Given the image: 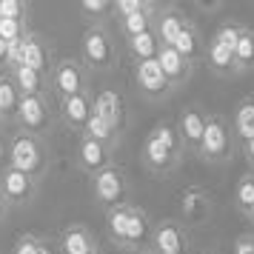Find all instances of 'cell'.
<instances>
[{
	"label": "cell",
	"instance_id": "obj_1",
	"mask_svg": "<svg viewBox=\"0 0 254 254\" xmlns=\"http://www.w3.org/2000/svg\"><path fill=\"white\" fill-rule=\"evenodd\" d=\"M186 151H183V143H180V134L174 123H157L151 128L146 140H143V149H140V163L143 169L157 177H166L180 169Z\"/></svg>",
	"mask_w": 254,
	"mask_h": 254
},
{
	"label": "cell",
	"instance_id": "obj_2",
	"mask_svg": "<svg viewBox=\"0 0 254 254\" xmlns=\"http://www.w3.org/2000/svg\"><path fill=\"white\" fill-rule=\"evenodd\" d=\"M6 166H12V169H17V172L35 177L37 183H40V177H43L46 169H49L46 143H43L40 137H32V134L17 131V134L9 140V163H6Z\"/></svg>",
	"mask_w": 254,
	"mask_h": 254
},
{
	"label": "cell",
	"instance_id": "obj_3",
	"mask_svg": "<svg viewBox=\"0 0 254 254\" xmlns=\"http://www.w3.org/2000/svg\"><path fill=\"white\" fill-rule=\"evenodd\" d=\"M80 60L89 71H112L117 66V46L115 37L106 26H89L80 37Z\"/></svg>",
	"mask_w": 254,
	"mask_h": 254
},
{
	"label": "cell",
	"instance_id": "obj_4",
	"mask_svg": "<svg viewBox=\"0 0 254 254\" xmlns=\"http://www.w3.org/2000/svg\"><path fill=\"white\" fill-rule=\"evenodd\" d=\"M234 131H231V123L220 115H208L206 117V131H203V140H200V149H197V157L200 160L211 163V166H220L226 163L234 154Z\"/></svg>",
	"mask_w": 254,
	"mask_h": 254
},
{
	"label": "cell",
	"instance_id": "obj_5",
	"mask_svg": "<svg viewBox=\"0 0 254 254\" xmlns=\"http://www.w3.org/2000/svg\"><path fill=\"white\" fill-rule=\"evenodd\" d=\"M49 89L58 100H66L71 94L89 92V69L77 58H63L58 60L49 71Z\"/></svg>",
	"mask_w": 254,
	"mask_h": 254
},
{
	"label": "cell",
	"instance_id": "obj_6",
	"mask_svg": "<svg viewBox=\"0 0 254 254\" xmlns=\"http://www.w3.org/2000/svg\"><path fill=\"white\" fill-rule=\"evenodd\" d=\"M92 194L94 203L103 206L106 211L128 203V177L120 166H109L100 174L92 177Z\"/></svg>",
	"mask_w": 254,
	"mask_h": 254
},
{
	"label": "cell",
	"instance_id": "obj_7",
	"mask_svg": "<svg viewBox=\"0 0 254 254\" xmlns=\"http://www.w3.org/2000/svg\"><path fill=\"white\" fill-rule=\"evenodd\" d=\"M0 194L6 200L9 211L12 208H29L37 197V180L12 169V166H6V169H0Z\"/></svg>",
	"mask_w": 254,
	"mask_h": 254
},
{
	"label": "cell",
	"instance_id": "obj_8",
	"mask_svg": "<svg viewBox=\"0 0 254 254\" xmlns=\"http://www.w3.org/2000/svg\"><path fill=\"white\" fill-rule=\"evenodd\" d=\"M14 123L20 126L23 134H32V137L43 140L52 131V126H55V115L49 112L46 97H20Z\"/></svg>",
	"mask_w": 254,
	"mask_h": 254
},
{
	"label": "cell",
	"instance_id": "obj_9",
	"mask_svg": "<svg viewBox=\"0 0 254 254\" xmlns=\"http://www.w3.org/2000/svg\"><path fill=\"white\" fill-rule=\"evenodd\" d=\"M149 249L154 254H191V234L183 220H160L154 223Z\"/></svg>",
	"mask_w": 254,
	"mask_h": 254
},
{
	"label": "cell",
	"instance_id": "obj_10",
	"mask_svg": "<svg viewBox=\"0 0 254 254\" xmlns=\"http://www.w3.org/2000/svg\"><path fill=\"white\" fill-rule=\"evenodd\" d=\"M131 77H134L137 92L143 94L146 100H163V97H169V94L174 92L172 83L166 80V74H163L157 60H140V63H134Z\"/></svg>",
	"mask_w": 254,
	"mask_h": 254
},
{
	"label": "cell",
	"instance_id": "obj_11",
	"mask_svg": "<svg viewBox=\"0 0 254 254\" xmlns=\"http://www.w3.org/2000/svg\"><path fill=\"white\" fill-rule=\"evenodd\" d=\"M112 154H115V149H109V146H103V143H97V140L83 137L80 134L77 151H74V163H77L80 172H86L89 177H94V174H100L103 169L115 166V163H112Z\"/></svg>",
	"mask_w": 254,
	"mask_h": 254
},
{
	"label": "cell",
	"instance_id": "obj_12",
	"mask_svg": "<svg viewBox=\"0 0 254 254\" xmlns=\"http://www.w3.org/2000/svg\"><path fill=\"white\" fill-rule=\"evenodd\" d=\"M206 112L200 109V106H186L180 117H177V134H180V143H183V151H191L197 154L200 149V140H203V131H206Z\"/></svg>",
	"mask_w": 254,
	"mask_h": 254
},
{
	"label": "cell",
	"instance_id": "obj_13",
	"mask_svg": "<svg viewBox=\"0 0 254 254\" xmlns=\"http://www.w3.org/2000/svg\"><path fill=\"white\" fill-rule=\"evenodd\" d=\"M92 115H94L92 92H80V94H71L66 100H60V120H63V126L77 131V134H83V128L92 120Z\"/></svg>",
	"mask_w": 254,
	"mask_h": 254
},
{
	"label": "cell",
	"instance_id": "obj_14",
	"mask_svg": "<svg viewBox=\"0 0 254 254\" xmlns=\"http://www.w3.org/2000/svg\"><path fill=\"white\" fill-rule=\"evenodd\" d=\"M94 115L100 117L117 137H123V128H126V103H123V94L120 92L106 89V92L94 94Z\"/></svg>",
	"mask_w": 254,
	"mask_h": 254
},
{
	"label": "cell",
	"instance_id": "obj_15",
	"mask_svg": "<svg viewBox=\"0 0 254 254\" xmlns=\"http://www.w3.org/2000/svg\"><path fill=\"white\" fill-rule=\"evenodd\" d=\"M151 234H154V223L140 206L128 208V226H126V240H123V252H149Z\"/></svg>",
	"mask_w": 254,
	"mask_h": 254
},
{
	"label": "cell",
	"instance_id": "obj_16",
	"mask_svg": "<svg viewBox=\"0 0 254 254\" xmlns=\"http://www.w3.org/2000/svg\"><path fill=\"white\" fill-rule=\"evenodd\" d=\"M177 206H180L183 223H200V220H206L208 214H211L214 200H211V194H208L206 189H200V186H189V189L180 191Z\"/></svg>",
	"mask_w": 254,
	"mask_h": 254
},
{
	"label": "cell",
	"instance_id": "obj_17",
	"mask_svg": "<svg viewBox=\"0 0 254 254\" xmlns=\"http://www.w3.org/2000/svg\"><path fill=\"white\" fill-rule=\"evenodd\" d=\"M186 23H189V17L177 6H160V12L154 17V35L160 40V46H174V40L180 37Z\"/></svg>",
	"mask_w": 254,
	"mask_h": 254
},
{
	"label": "cell",
	"instance_id": "obj_18",
	"mask_svg": "<svg viewBox=\"0 0 254 254\" xmlns=\"http://www.w3.org/2000/svg\"><path fill=\"white\" fill-rule=\"evenodd\" d=\"M154 60L160 63V69H163V74H166V80L172 83V89L189 83L191 71H194V66H191L186 58H180L172 46H160V52H157V58Z\"/></svg>",
	"mask_w": 254,
	"mask_h": 254
},
{
	"label": "cell",
	"instance_id": "obj_19",
	"mask_svg": "<svg viewBox=\"0 0 254 254\" xmlns=\"http://www.w3.org/2000/svg\"><path fill=\"white\" fill-rule=\"evenodd\" d=\"M23 66L32 71H40L46 74L52 71V52H49V43L37 32H29L26 35V55H23Z\"/></svg>",
	"mask_w": 254,
	"mask_h": 254
},
{
	"label": "cell",
	"instance_id": "obj_20",
	"mask_svg": "<svg viewBox=\"0 0 254 254\" xmlns=\"http://www.w3.org/2000/svg\"><path fill=\"white\" fill-rule=\"evenodd\" d=\"M174 52L180 55V58H186L191 66H194L197 60L206 58V43H203V35H200V29H197L191 20L183 26V32H180V37L174 40Z\"/></svg>",
	"mask_w": 254,
	"mask_h": 254
},
{
	"label": "cell",
	"instance_id": "obj_21",
	"mask_svg": "<svg viewBox=\"0 0 254 254\" xmlns=\"http://www.w3.org/2000/svg\"><path fill=\"white\" fill-rule=\"evenodd\" d=\"M60 252L63 254H92V252H97L94 234L86 229V226L74 223L69 229H63V234H60Z\"/></svg>",
	"mask_w": 254,
	"mask_h": 254
},
{
	"label": "cell",
	"instance_id": "obj_22",
	"mask_svg": "<svg viewBox=\"0 0 254 254\" xmlns=\"http://www.w3.org/2000/svg\"><path fill=\"white\" fill-rule=\"evenodd\" d=\"M206 63L208 69L217 77H237V63H234V52L226 49L223 43H217L214 37L206 43Z\"/></svg>",
	"mask_w": 254,
	"mask_h": 254
},
{
	"label": "cell",
	"instance_id": "obj_23",
	"mask_svg": "<svg viewBox=\"0 0 254 254\" xmlns=\"http://www.w3.org/2000/svg\"><path fill=\"white\" fill-rule=\"evenodd\" d=\"M9 74H12V80H14V86H17L20 97H46L49 94V77L46 74L32 71V69H26V66L9 71Z\"/></svg>",
	"mask_w": 254,
	"mask_h": 254
},
{
	"label": "cell",
	"instance_id": "obj_24",
	"mask_svg": "<svg viewBox=\"0 0 254 254\" xmlns=\"http://www.w3.org/2000/svg\"><path fill=\"white\" fill-rule=\"evenodd\" d=\"M157 12H160V6L151 3L149 9H143V12H134V14H128V17H120V20H117L120 35L128 40V37H137V35H143V32H151V29H154V17H157Z\"/></svg>",
	"mask_w": 254,
	"mask_h": 254
},
{
	"label": "cell",
	"instance_id": "obj_25",
	"mask_svg": "<svg viewBox=\"0 0 254 254\" xmlns=\"http://www.w3.org/2000/svg\"><path fill=\"white\" fill-rule=\"evenodd\" d=\"M17 106H20V92L14 86L9 71H0V123H12L17 117Z\"/></svg>",
	"mask_w": 254,
	"mask_h": 254
},
{
	"label": "cell",
	"instance_id": "obj_26",
	"mask_svg": "<svg viewBox=\"0 0 254 254\" xmlns=\"http://www.w3.org/2000/svg\"><path fill=\"white\" fill-rule=\"evenodd\" d=\"M231 131L240 143L254 137V97H246L237 103L234 115H231Z\"/></svg>",
	"mask_w": 254,
	"mask_h": 254
},
{
	"label": "cell",
	"instance_id": "obj_27",
	"mask_svg": "<svg viewBox=\"0 0 254 254\" xmlns=\"http://www.w3.org/2000/svg\"><path fill=\"white\" fill-rule=\"evenodd\" d=\"M234 63H237V74L254 71V29L252 26L240 29V40L234 46Z\"/></svg>",
	"mask_w": 254,
	"mask_h": 254
},
{
	"label": "cell",
	"instance_id": "obj_28",
	"mask_svg": "<svg viewBox=\"0 0 254 254\" xmlns=\"http://www.w3.org/2000/svg\"><path fill=\"white\" fill-rule=\"evenodd\" d=\"M126 52L134 58V63H140V60H154L157 52H160V40L154 35V29H151V32H143V35H137V37H128Z\"/></svg>",
	"mask_w": 254,
	"mask_h": 254
},
{
	"label": "cell",
	"instance_id": "obj_29",
	"mask_svg": "<svg viewBox=\"0 0 254 254\" xmlns=\"http://www.w3.org/2000/svg\"><path fill=\"white\" fill-rule=\"evenodd\" d=\"M128 203L126 206H117L106 211V231H109V240L115 243L117 249H123V240H126V226H128Z\"/></svg>",
	"mask_w": 254,
	"mask_h": 254
},
{
	"label": "cell",
	"instance_id": "obj_30",
	"mask_svg": "<svg viewBox=\"0 0 254 254\" xmlns=\"http://www.w3.org/2000/svg\"><path fill=\"white\" fill-rule=\"evenodd\" d=\"M252 206H254V174L246 172L237 180V186H234V208L246 217L252 211Z\"/></svg>",
	"mask_w": 254,
	"mask_h": 254
},
{
	"label": "cell",
	"instance_id": "obj_31",
	"mask_svg": "<svg viewBox=\"0 0 254 254\" xmlns=\"http://www.w3.org/2000/svg\"><path fill=\"white\" fill-rule=\"evenodd\" d=\"M83 137H92V140H97V143L109 146V149H117V143H120V137H117L115 131L106 126L97 115H92V120L86 123V128H83Z\"/></svg>",
	"mask_w": 254,
	"mask_h": 254
},
{
	"label": "cell",
	"instance_id": "obj_32",
	"mask_svg": "<svg viewBox=\"0 0 254 254\" xmlns=\"http://www.w3.org/2000/svg\"><path fill=\"white\" fill-rule=\"evenodd\" d=\"M80 14L89 17L92 26H103V17L115 14V3L112 0H83L80 3Z\"/></svg>",
	"mask_w": 254,
	"mask_h": 254
},
{
	"label": "cell",
	"instance_id": "obj_33",
	"mask_svg": "<svg viewBox=\"0 0 254 254\" xmlns=\"http://www.w3.org/2000/svg\"><path fill=\"white\" fill-rule=\"evenodd\" d=\"M0 20H29V3L20 0H0Z\"/></svg>",
	"mask_w": 254,
	"mask_h": 254
},
{
	"label": "cell",
	"instance_id": "obj_34",
	"mask_svg": "<svg viewBox=\"0 0 254 254\" xmlns=\"http://www.w3.org/2000/svg\"><path fill=\"white\" fill-rule=\"evenodd\" d=\"M29 35V26L20 23V20H0V40L3 43H14L20 37Z\"/></svg>",
	"mask_w": 254,
	"mask_h": 254
},
{
	"label": "cell",
	"instance_id": "obj_35",
	"mask_svg": "<svg viewBox=\"0 0 254 254\" xmlns=\"http://www.w3.org/2000/svg\"><path fill=\"white\" fill-rule=\"evenodd\" d=\"M240 29H243V23H223L214 32V40L217 43H223L226 49H231L234 52V46H237V40H240Z\"/></svg>",
	"mask_w": 254,
	"mask_h": 254
},
{
	"label": "cell",
	"instance_id": "obj_36",
	"mask_svg": "<svg viewBox=\"0 0 254 254\" xmlns=\"http://www.w3.org/2000/svg\"><path fill=\"white\" fill-rule=\"evenodd\" d=\"M151 0H117L115 3V17L120 20V17H128V14L134 12H143V9H149Z\"/></svg>",
	"mask_w": 254,
	"mask_h": 254
},
{
	"label": "cell",
	"instance_id": "obj_37",
	"mask_svg": "<svg viewBox=\"0 0 254 254\" xmlns=\"http://www.w3.org/2000/svg\"><path fill=\"white\" fill-rule=\"evenodd\" d=\"M229 254H254V231H243L240 237H234Z\"/></svg>",
	"mask_w": 254,
	"mask_h": 254
},
{
	"label": "cell",
	"instance_id": "obj_38",
	"mask_svg": "<svg viewBox=\"0 0 254 254\" xmlns=\"http://www.w3.org/2000/svg\"><path fill=\"white\" fill-rule=\"evenodd\" d=\"M37 246H40V237H35V234H23V237H17L12 254H37Z\"/></svg>",
	"mask_w": 254,
	"mask_h": 254
},
{
	"label": "cell",
	"instance_id": "obj_39",
	"mask_svg": "<svg viewBox=\"0 0 254 254\" xmlns=\"http://www.w3.org/2000/svg\"><path fill=\"white\" fill-rule=\"evenodd\" d=\"M243 154H246V163H249V172L254 174V137L243 143Z\"/></svg>",
	"mask_w": 254,
	"mask_h": 254
},
{
	"label": "cell",
	"instance_id": "obj_40",
	"mask_svg": "<svg viewBox=\"0 0 254 254\" xmlns=\"http://www.w3.org/2000/svg\"><path fill=\"white\" fill-rule=\"evenodd\" d=\"M6 163H9V140L0 137V169H6Z\"/></svg>",
	"mask_w": 254,
	"mask_h": 254
},
{
	"label": "cell",
	"instance_id": "obj_41",
	"mask_svg": "<svg viewBox=\"0 0 254 254\" xmlns=\"http://www.w3.org/2000/svg\"><path fill=\"white\" fill-rule=\"evenodd\" d=\"M6 55H9V43L0 40V69H6Z\"/></svg>",
	"mask_w": 254,
	"mask_h": 254
},
{
	"label": "cell",
	"instance_id": "obj_42",
	"mask_svg": "<svg viewBox=\"0 0 254 254\" xmlns=\"http://www.w3.org/2000/svg\"><path fill=\"white\" fill-rule=\"evenodd\" d=\"M37 254H55V252H52V246H49L46 240H40V246H37Z\"/></svg>",
	"mask_w": 254,
	"mask_h": 254
},
{
	"label": "cell",
	"instance_id": "obj_43",
	"mask_svg": "<svg viewBox=\"0 0 254 254\" xmlns=\"http://www.w3.org/2000/svg\"><path fill=\"white\" fill-rule=\"evenodd\" d=\"M9 214V206H6V200H3V194H0V220Z\"/></svg>",
	"mask_w": 254,
	"mask_h": 254
},
{
	"label": "cell",
	"instance_id": "obj_44",
	"mask_svg": "<svg viewBox=\"0 0 254 254\" xmlns=\"http://www.w3.org/2000/svg\"><path fill=\"white\" fill-rule=\"evenodd\" d=\"M246 217H249V220H252V223H254V206H252V211H249V214H246Z\"/></svg>",
	"mask_w": 254,
	"mask_h": 254
},
{
	"label": "cell",
	"instance_id": "obj_45",
	"mask_svg": "<svg viewBox=\"0 0 254 254\" xmlns=\"http://www.w3.org/2000/svg\"><path fill=\"white\" fill-rule=\"evenodd\" d=\"M197 254H217V252H197Z\"/></svg>",
	"mask_w": 254,
	"mask_h": 254
},
{
	"label": "cell",
	"instance_id": "obj_46",
	"mask_svg": "<svg viewBox=\"0 0 254 254\" xmlns=\"http://www.w3.org/2000/svg\"><path fill=\"white\" fill-rule=\"evenodd\" d=\"M140 254H154V252H151V249H149V252H140Z\"/></svg>",
	"mask_w": 254,
	"mask_h": 254
},
{
	"label": "cell",
	"instance_id": "obj_47",
	"mask_svg": "<svg viewBox=\"0 0 254 254\" xmlns=\"http://www.w3.org/2000/svg\"><path fill=\"white\" fill-rule=\"evenodd\" d=\"M92 254H100V252H92Z\"/></svg>",
	"mask_w": 254,
	"mask_h": 254
}]
</instances>
